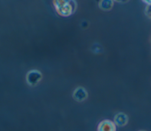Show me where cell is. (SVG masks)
Listing matches in <instances>:
<instances>
[{"label":"cell","mask_w":151,"mask_h":131,"mask_svg":"<svg viewBox=\"0 0 151 131\" xmlns=\"http://www.w3.org/2000/svg\"><path fill=\"white\" fill-rule=\"evenodd\" d=\"M117 2H119V3H122V4H124V3H126L129 0H113Z\"/></svg>","instance_id":"52a82bcc"},{"label":"cell","mask_w":151,"mask_h":131,"mask_svg":"<svg viewBox=\"0 0 151 131\" xmlns=\"http://www.w3.org/2000/svg\"><path fill=\"white\" fill-rule=\"evenodd\" d=\"M52 4L57 14L64 17L74 14L77 8L76 0H53Z\"/></svg>","instance_id":"6da1fadb"},{"label":"cell","mask_w":151,"mask_h":131,"mask_svg":"<svg viewBox=\"0 0 151 131\" xmlns=\"http://www.w3.org/2000/svg\"><path fill=\"white\" fill-rule=\"evenodd\" d=\"M129 118L126 114L123 112H119L116 113L113 118V122L116 126L123 127L126 125L128 123Z\"/></svg>","instance_id":"5b68a950"},{"label":"cell","mask_w":151,"mask_h":131,"mask_svg":"<svg viewBox=\"0 0 151 131\" xmlns=\"http://www.w3.org/2000/svg\"><path fill=\"white\" fill-rule=\"evenodd\" d=\"M88 92L86 89L83 87H77L73 92V98L77 102H82L88 98Z\"/></svg>","instance_id":"3957f363"},{"label":"cell","mask_w":151,"mask_h":131,"mask_svg":"<svg viewBox=\"0 0 151 131\" xmlns=\"http://www.w3.org/2000/svg\"><path fill=\"white\" fill-rule=\"evenodd\" d=\"M97 131H116V125L109 119L101 120L97 125Z\"/></svg>","instance_id":"277c9868"},{"label":"cell","mask_w":151,"mask_h":131,"mask_svg":"<svg viewBox=\"0 0 151 131\" xmlns=\"http://www.w3.org/2000/svg\"><path fill=\"white\" fill-rule=\"evenodd\" d=\"M143 1L149 5H151V0H143Z\"/></svg>","instance_id":"ba28073f"},{"label":"cell","mask_w":151,"mask_h":131,"mask_svg":"<svg viewBox=\"0 0 151 131\" xmlns=\"http://www.w3.org/2000/svg\"><path fill=\"white\" fill-rule=\"evenodd\" d=\"M42 75L41 72L37 69H32L29 71L25 76L27 84L31 87L36 86L42 79Z\"/></svg>","instance_id":"7a4b0ae2"},{"label":"cell","mask_w":151,"mask_h":131,"mask_svg":"<svg viewBox=\"0 0 151 131\" xmlns=\"http://www.w3.org/2000/svg\"><path fill=\"white\" fill-rule=\"evenodd\" d=\"M113 5V0H100L99 2V7L100 9L104 11L111 10Z\"/></svg>","instance_id":"8992f818"},{"label":"cell","mask_w":151,"mask_h":131,"mask_svg":"<svg viewBox=\"0 0 151 131\" xmlns=\"http://www.w3.org/2000/svg\"><path fill=\"white\" fill-rule=\"evenodd\" d=\"M139 131H143V130H139Z\"/></svg>","instance_id":"9c48e42d"}]
</instances>
